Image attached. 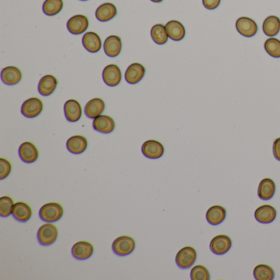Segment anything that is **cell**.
Listing matches in <instances>:
<instances>
[{
    "label": "cell",
    "mask_w": 280,
    "mask_h": 280,
    "mask_svg": "<svg viewBox=\"0 0 280 280\" xmlns=\"http://www.w3.org/2000/svg\"><path fill=\"white\" fill-rule=\"evenodd\" d=\"M63 215V209L56 202H50L44 205L39 211L41 220L46 223L57 222Z\"/></svg>",
    "instance_id": "obj_1"
},
{
    "label": "cell",
    "mask_w": 280,
    "mask_h": 280,
    "mask_svg": "<svg viewBox=\"0 0 280 280\" xmlns=\"http://www.w3.org/2000/svg\"><path fill=\"white\" fill-rule=\"evenodd\" d=\"M136 243L133 238L128 236H121L114 241L112 244L113 251L119 256L130 255L134 251Z\"/></svg>",
    "instance_id": "obj_2"
},
{
    "label": "cell",
    "mask_w": 280,
    "mask_h": 280,
    "mask_svg": "<svg viewBox=\"0 0 280 280\" xmlns=\"http://www.w3.org/2000/svg\"><path fill=\"white\" fill-rule=\"evenodd\" d=\"M58 229L53 224H45L39 229L37 239L42 246L53 244L58 238Z\"/></svg>",
    "instance_id": "obj_3"
},
{
    "label": "cell",
    "mask_w": 280,
    "mask_h": 280,
    "mask_svg": "<svg viewBox=\"0 0 280 280\" xmlns=\"http://www.w3.org/2000/svg\"><path fill=\"white\" fill-rule=\"evenodd\" d=\"M197 256V251L193 247H183L176 255V264L180 269H189L195 263Z\"/></svg>",
    "instance_id": "obj_4"
},
{
    "label": "cell",
    "mask_w": 280,
    "mask_h": 280,
    "mask_svg": "<svg viewBox=\"0 0 280 280\" xmlns=\"http://www.w3.org/2000/svg\"><path fill=\"white\" fill-rule=\"evenodd\" d=\"M141 151L146 158L156 159L163 156L164 153V147L159 141H155V140H148L144 142L142 147H141Z\"/></svg>",
    "instance_id": "obj_5"
},
{
    "label": "cell",
    "mask_w": 280,
    "mask_h": 280,
    "mask_svg": "<svg viewBox=\"0 0 280 280\" xmlns=\"http://www.w3.org/2000/svg\"><path fill=\"white\" fill-rule=\"evenodd\" d=\"M232 247V240L227 235L215 236L211 240L210 248L215 255H224L230 250Z\"/></svg>",
    "instance_id": "obj_6"
},
{
    "label": "cell",
    "mask_w": 280,
    "mask_h": 280,
    "mask_svg": "<svg viewBox=\"0 0 280 280\" xmlns=\"http://www.w3.org/2000/svg\"><path fill=\"white\" fill-rule=\"evenodd\" d=\"M236 28L242 36L245 37H252L257 33V24L255 21L247 17L238 18L236 22Z\"/></svg>",
    "instance_id": "obj_7"
},
{
    "label": "cell",
    "mask_w": 280,
    "mask_h": 280,
    "mask_svg": "<svg viewBox=\"0 0 280 280\" xmlns=\"http://www.w3.org/2000/svg\"><path fill=\"white\" fill-rule=\"evenodd\" d=\"M42 110V101L36 97L27 100L22 106V114L29 119L39 116Z\"/></svg>",
    "instance_id": "obj_8"
},
{
    "label": "cell",
    "mask_w": 280,
    "mask_h": 280,
    "mask_svg": "<svg viewBox=\"0 0 280 280\" xmlns=\"http://www.w3.org/2000/svg\"><path fill=\"white\" fill-rule=\"evenodd\" d=\"M18 154L21 159L27 164L36 162L39 157V151L36 146L30 141H26L21 145Z\"/></svg>",
    "instance_id": "obj_9"
},
{
    "label": "cell",
    "mask_w": 280,
    "mask_h": 280,
    "mask_svg": "<svg viewBox=\"0 0 280 280\" xmlns=\"http://www.w3.org/2000/svg\"><path fill=\"white\" fill-rule=\"evenodd\" d=\"M89 27V21L84 15H76L70 18L67 22V30L72 35H81L86 31Z\"/></svg>",
    "instance_id": "obj_10"
},
{
    "label": "cell",
    "mask_w": 280,
    "mask_h": 280,
    "mask_svg": "<svg viewBox=\"0 0 280 280\" xmlns=\"http://www.w3.org/2000/svg\"><path fill=\"white\" fill-rule=\"evenodd\" d=\"M104 81L111 87L119 85L122 79L121 70L116 64H110L105 67L103 71Z\"/></svg>",
    "instance_id": "obj_11"
},
{
    "label": "cell",
    "mask_w": 280,
    "mask_h": 280,
    "mask_svg": "<svg viewBox=\"0 0 280 280\" xmlns=\"http://www.w3.org/2000/svg\"><path fill=\"white\" fill-rule=\"evenodd\" d=\"M276 215L275 209L269 205L260 206L255 211V220L260 224H270L275 220Z\"/></svg>",
    "instance_id": "obj_12"
},
{
    "label": "cell",
    "mask_w": 280,
    "mask_h": 280,
    "mask_svg": "<svg viewBox=\"0 0 280 280\" xmlns=\"http://www.w3.org/2000/svg\"><path fill=\"white\" fill-rule=\"evenodd\" d=\"M146 73V68L141 63H132L125 72V80L129 84H137L142 80Z\"/></svg>",
    "instance_id": "obj_13"
},
{
    "label": "cell",
    "mask_w": 280,
    "mask_h": 280,
    "mask_svg": "<svg viewBox=\"0 0 280 280\" xmlns=\"http://www.w3.org/2000/svg\"><path fill=\"white\" fill-rule=\"evenodd\" d=\"M93 128L97 132L109 134L115 130V120L108 115H100L94 119Z\"/></svg>",
    "instance_id": "obj_14"
},
{
    "label": "cell",
    "mask_w": 280,
    "mask_h": 280,
    "mask_svg": "<svg viewBox=\"0 0 280 280\" xmlns=\"http://www.w3.org/2000/svg\"><path fill=\"white\" fill-rule=\"evenodd\" d=\"M94 252V247L91 243L85 241L76 242L72 248V254L77 260H86L90 258Z\"/></svg>",
    "instance_id": "obj_15"
},
{
    "label": "cell",
    "mask_w": 280,
    "mask_h": 280,
    "mask_svg": "<svg viewBox=\"0 0 280 280\" xmlns=\"http://www.w3.org/2000/svg\"><path fill=\"white\" fill-rule=\"evenodd\" d=\"M64 115L67 121L72 123L78 121L82 115L81 106L78 101L76 100H68L64 105Z\"/></svg>",
    "instance_id": "obj_16"
},
{
    "label": "cell",
    "mask_w": 280,
    "mask_h": 280,
    "mask_svg": "<svg viewBox=\"0 0 280 280\" xmlns=\"http://www.w3.org/2000/svg\"><path fill=\"white\" fill-rule=\"evenodd\" d=\"M66 146L69 152L75 155H79L85 151L87 148V140L82 136L76 135L70 137L69 139L67 140Z\"/></svg>",
    "instance_id": "obj_17"
},
{
    "label": "cell",
    "mask_w": 280,
    "mask_h": 280,
    "mask_svg": "<svg viewBox=\"0 0 280 280\" xmlns=\"http://www.w3.org/2000/svg\"><path fill=\"white\" fill-rule=\"evenodd\" d=\"M226 215V210L223 206H211L206 212V220L211 225H219L224 222Z\"/></svg>",
    "instance_id": "obj_18"
},
{
    "label": "cell",
    "mask_w": 280,
    "mask_h": 280,
    "mask_svg": "<svg viewBox=\"0 0 280 280\" xmlns=\"http://www.w3.org/2000/svg\"><path fill=\"white\" fill-rule=\"evenodd\" d=\"M166 31L171 40L174 41H180L185 37L186 30L183 25L178 21H170L165 26Z\"/></svg>",
    "instance_id": "obj_19"
},
{
    "label": "cell",
    "mask_w": 280,
    "mask_h": 280,
    "mask_svg": "<svg viewBox=\"0 0 280 280\" xmlns=\"http://www.w3.org/2000/svg\"><path fill=\"white\" fill-rule=\"evenodd\" d=\"M106 109V104L103 100L95 98L90 100L85 106V115L89 119H96L101 115Z\"/></svg>",
    "instance_id": "obj_20"
},
{
    "label": "cell",
    "mask_w": 280,
    "mask_h": 280,
    "mask_svg": "<svg viewBox=\"0 0 280 280\" xmlns=\"http://www.w3.org/2000/svg\"><path fill=\"white\" fill-rule=\"evenodd\" d=\"M13 215L14 219L19 222H27L32 217V208L25 202H17L14 206Z\"/></svg>",
    "instance_id": "obj_21"
},
{
    "label": "cell",
    "mask_w": 280,
    "mask_h": 280,
    "mask_svg": "<svg viewBox=\"0 0 280 280\" xmlns=\"http://www.w3.org/2000/svg\"><path fill=\"white\" fill-rule=\"evenodd\" d=\"M1 79L6 85H16L22 80V72L13 66L5 67L1 72Z\"/></svg>",
    "instance_id": "obj_22"
},
{
    "label": "cell",
    "mask_w": 280,
    "mask_h": 280,
    "mask_svg": "<svg viewBox=\"0 0 280 280\" xmlns=\"http://www.w3.org/2000/svg\"><path fill=\"white\" fill-rule=\"evenodd\" d=\"M82 44L85 50L90 53H97L100 51L102 46L99 35L96 32H87L83 36Z\"/></svg>",
    "instance_id": "obj_23"
},
{
    "label": "cell",
    "mask_w": 280,
    "mask_h": 280,
    "mask_svg": "<svg viewBox=\"0 0 280 280\" xmlns=\"http://www.w3.org/2000/svg\"><path fill=\"white\" fill-rule=\"evenodd\" d=\"M104 50L109 57H117L122 50L121 39L119 36H110L104 44Z\"/></svg>",
    "instance_id": "obj_24"
},
{
    "label": "cell",
    "mask_w": 280,
    "mask_h": 280,
    "mask_svg": "<svg viewBox=\"0 0 280 280\" xmlns=\"http://www.w3.org/2000/svg\"><path fill=\"white\" fill-rule=\"evenodd\" d=\"M275 193V184L270 178L261 180L258 186V197L264 201L271 199Z\"/></svg>",
    "instance_id": "obj_25"
},
{
    "label": "cell",
    "mask_w": 280,
    "mask_h": 280,
    "mask_svg": "<svg viewBox=\"0 0 280 280\" xmlns=\"http://www.w3.org/2000/svg\"><path fill=\"white\" fill-rule=\"evenodd\" d=\"M57 85H58V81L54 76L46 75L43 76L39 82V92L44 97H48L53 94V92L56 89Z\"/></svg>",
    "instance_id": "obj_26"
},
{
    "label": "cell",
    "mask_w": 280,
    "mask_h": 280,
    "mask_svg": "<svg viewBox=\"0 0 280 280\" xmlns=\"http://www.w3.org/2000/svg\"><path fill=\"white\" fill-rule=\"evenodd\" d=\"M117 15V9L115 5H113L111 3H106L101 5L97 12H96V16L100 22L105 23L110 21L115 18Z\"/></svg>",
    "instance_id": "obj_27"
},
{
    "label": "cell",
    "mask_w": 280,
    "mask_h": 280,
    "mask_svg": "<svg viewBox=\"0 0 280 280\" xmlns=\"http://www.w3.org/2000/svg\"><path fill=\"white\" fill-rule=\"evenodd\" d=\"M280 31V19L278 17L269 16L263 23V32L268 36L278 35Z\"/></svg>",
    "instance_id": "obj_28"
},
{
    "label": "cell",
    "mask_w": 280,
    "mask_h": 280,
    "mask_svg": "<svg viewBox=\"0 0 280 280\" xmlns=\"http://www.w3.org/2000/svg\"><path fill=\"white\" fill-rule=\"evenodd\" d=\"M253 275L256 280H272L274 278V272L267 264H258L254 269Z\"/></svg>",
    "instance_id": "obj_29"
},
{
    "label": "cell",
    "mask_w": 280,
    "mask_h": 280,
    "mask_svg": "<svg viewBox=\"0 0 280 280\" xmlns=\"http://www.w3.org/2000/svg\"><path fill=\"white\" fill-rule=\"evenodd\" d=\"M151 38L158 45H164L168 41V33L166 27L162 24H156L151 28L150 31Z\"/></svg>",
    "instance_id": "obj_30"
},
{
    "label": "cell",
    "mask_w": 280,
    "mask_h": 280,
    "mask_svg": "<svg viewBox=\"0 0 280 280\" xmlns=\"http://www.w3.org/2000/svg\"><path fill=\"white\" fill-rule=\"evenodd\" d=\"M63 0H45L43 5V12L47 16H54L63 9Z\"/></svg>",
    "instance_id": "obj_31"
},
{
    "label": "cell",
    "mask_w": 280,
    "mask_h": 280,
    "mask_svg": "<svg viewBox=\"0 0 280 280\" xmlns=\"http://www.w3.org/2000/svg\"><path fill=\"white\" fill-rule=\"evenodd\" d=\"M14 200L10 197H2L0 198V215L1 217H9V215H13L14 210Z\"/></svg>",
    "instance_id": "obj_32"
},
{
    "label": "cell",
    "mask_w": 280,
    "mask_h": 280,
    "mask_svg": "<svg viewBox=\"0 0 280 280\" xmlns=\"http://www.w3.org/2000/svg\"><path fill=\"white\" fill-rule=\"evenodd\" d=\"M264 50L273 58H280V41L276 38H269L264 42Z\"/></svg>",
    "instance_id": "obj_33"
},
{
    "label": "cell",
    "mask_w": 280,
    "mask_h": 280,
    "mask_svg": "<svg viewBox=\"0 0 280 280\" xmlns=\"http://www.w3.org/2000/svg\"><path fill=\"white\" fill-rule=\"evenodd\" d=\"M191 278L193 280H209L211 278V276L206 267L198 264L192 269Z\"/></svg>",
    "instance_id": "obj_34"
},
{
    "label": "cell",
    "mask_w": 280,
    "mask_h": 280,
    "mask_svg": "<svg viewBox=\"0 0 280 280\" xmlns=\"http://www.w3.org/2000/svg\"><path fill=\"white\" fill-rule=\"evenodd\" d=\"M12 171V165L10 162L5 158L0 159V179L3 180L10 174Z\"/></svg>",
    "instance_id": "obj_35"
},
{
    "label": "cell",
    "mask_w": 280,
    "mask_h": 280,
    "mask_svg": "<svg viewBox=\"0 0 280 280\" xmlns=\"http://www.w3.org/2000/svg\"><path fill=\"white\" fill-rule=\"evenodd\" d=\"M220 2H221V0H202L204 7L209 10L217 9L219 5H220Z\"/></svg>",
    "instance_id": "obj_36"
},
{
    "label": "cell",
    "mask_w": 280,
    "mask_h": 280,
    "mask_svg": "<svg viewBox=\"0 0 280 280\" xmlns=\"http://www.w3.org/2000/svg\"><path fill=\"white\" fill-rule=\"evenodd\" d=\"M273 154L274 158L280 161V137L277 138L273 142Z\"/></svg>",
    "instance_id": "obj_37"
},
{
    "label": "cell",
    "mask_w": 280,
    "mask_h": 280,
    "mask_svg": "<svg viewBox=\"0 0 280 280\" xmlns=\"http://www.w3.org/2000/svg\"><path fill=\"white\" fill-rule=\"evenodd\" d=\"M151 1L154 3H160L162 2L163 0H151Z\"/></svg>",
    "instance_id": "obj_38"
},
{
    "label": "cell",
    "mask_w": 280,
    "mask_h": 280,
    "mask_svg": "<svg viewBox=\"0 0 280 280\" xmlns=\"http://www.w3.org/2000/svg\"><path fill=\"white\" fill-rule=\"evenodd\" d=\"M81 1H87V0H81Z\"/></svg>",
    "instance_id": "obj_39"
}]
</instances>
